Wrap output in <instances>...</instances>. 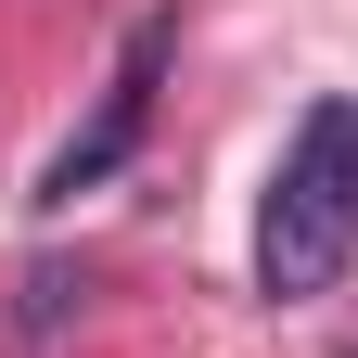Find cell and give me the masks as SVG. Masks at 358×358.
Returning a JSON list of instances; mask_svg holds the SVG:
<instances>
[{"mask_svg": "<svg viewBox=\"0 0 358 358\" xmlns=\"http://www.w3.org/2000/svg\"><path fill=\"white\" fill-rule=\"evenodd\" d=\"M345 268H358V90H320L294 115L282 166H268V205H256V294L307 307Z\"/></svg>", "mask_w": 358, "mask_h": 358, "instance_id": "cell-1", "label": "cell"}, {"mask_svg": "<svg viewBox=\"0 0 358 358\" xmlns=\"http://www.w3.org/2000/svg\"><path fill=\"white\" fill-rule=\"evenodd\" d=\"M166 38H179L166 13H154V26H128V52H115V77H103V115H90L77 141L38 166V205H77V192H103V179L141 154V128H154V77H166Z\"/></svg>", "mask_w": 358, "mask_h": 358, "instance_id": "cell-2", "label": "cell"}]
</instances>
